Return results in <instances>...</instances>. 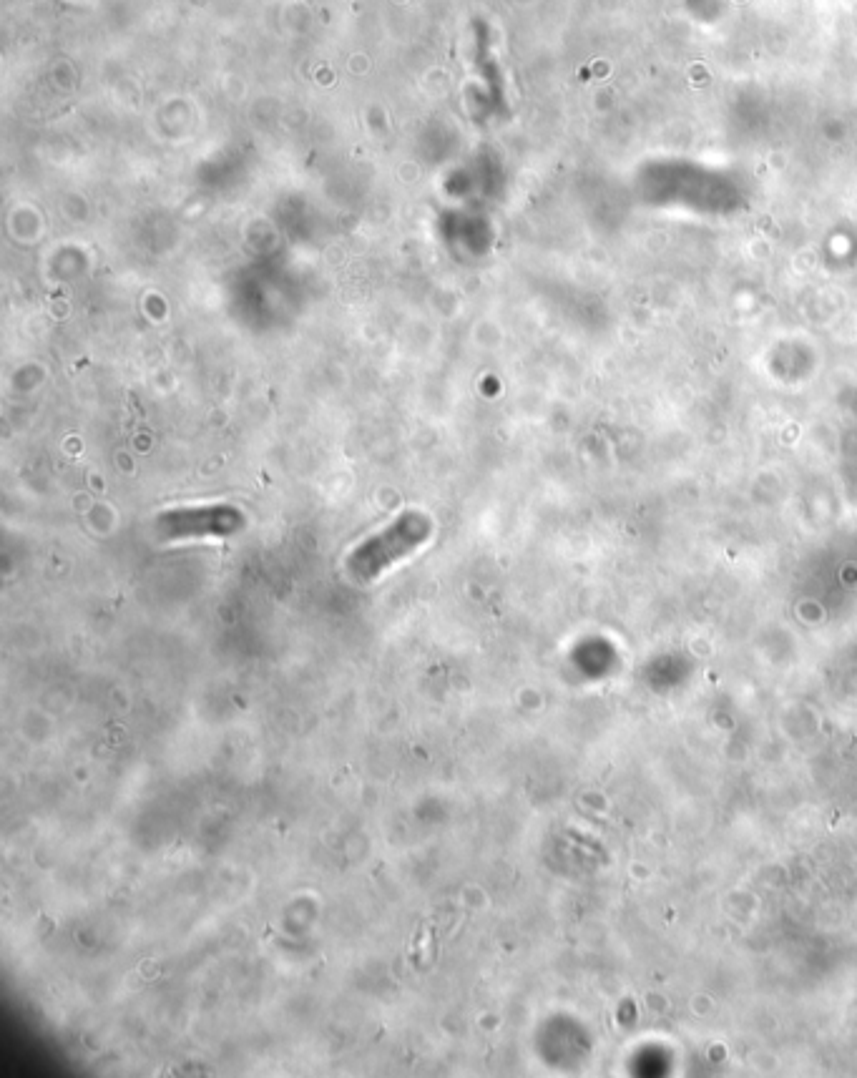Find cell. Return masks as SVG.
<instances>
[{
  "label": "cell",
  "instance_id": "cell-1",
  "mask_svg": "<svg viewBox=\"0 0 857 1078\" xmlns=\"http://www.w3.org/2000/svg\"><path fill=\"white\" fill-rule=\"evenodd\" d=\"M430 531H433V523H430L428 516L415 511L403 513V516L395 518L385 531L367 538L365 543H360V546L350 553V558H347V571L360 583L375 581L380 573L388 571L400 558L418 551V548L428 541Z\"/></svg>",
  "mask_w": 857,
  "mask_h": 1078
},
{
  "label": "cell",
  "instance_id": "cell-2",
  "mask_svg": "<svg viewBox=\"0 0 857 1078\" xmlns=\"http://www.w3.org/2000/svg\"><path fill=\"white\" fill-rule=\"evenodd\" d=\"M242 523V513L232 506L176 508L156 518V531L161 541H181L199 536H232Z\"/></svg>",
  "mask_w": 857,
  "mask_h": 1078
}]
</instances>
